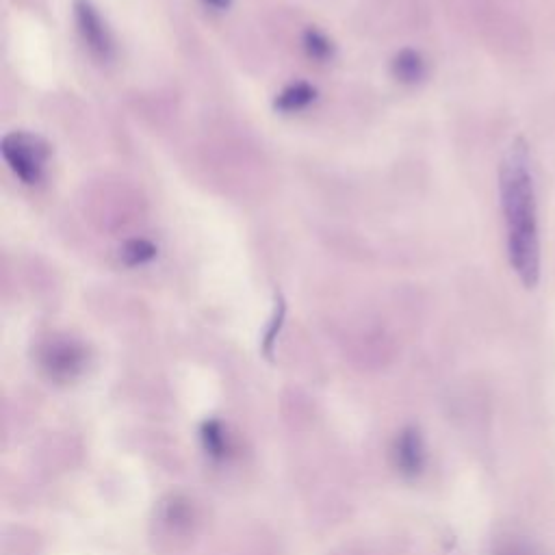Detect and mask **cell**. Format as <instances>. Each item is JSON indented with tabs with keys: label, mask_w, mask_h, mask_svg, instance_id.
Masks as SVG:
<instances>
[{
	"label": "cell",
	"mask_w": 555,
	"mask_h": 555,
	"mask_svg": "<svg viewBox=\"0 0 555 555\" xmlns=\"http://www.w3.org/2000/svg\"><path fill=\"white\" fill-rule=\"evenodd\" d=\"M391 72L399 83L417 85L425 79V74H428V66H425V59L421 57V53L412 48H404L399 50L395 59L391 61Z\"/></svg>",
	"instance_id": "5"
},
{
	"label": "cell",
	"mask_w": 555,
	"mask_h": 555,
	"mask_svg": "<svg viewBox=\"0 0 555 555\" xmlns=\"http://www.w3.org/2000/svg\"><path fill=\"white\" fill-rule=\"evenodd\" d=\"M0 152H3V159L7 161L9 170L24 185H37L44 180L53 148L40 135H33L29 131H14L7 133L3 141H0Z\"/></svg>",
	"instance_id": "2"
},
{
	"label": "cell",
	"mask_w": 555,
	"mask_h": 555,
	"mask_svg": "<svg viewBox=\"0 0 555 555\" xmlns=\"http://www.w3.org/2000/svg\"><path fill=\"white\" fill-rule=\"evenodd\" d=\"M315 98H317V89L313 85H308L306 81H298L282 89L274 100V107L280 113H298V111H304L308 105H313Z\"/></svg>",
	"instance_id": "6"
},
{
	"label": "cell",
	"mask_w": 555,
	"mask_h": 555,
	"mask_svg": "<svg viewBox=\"0 0 555 555\" xmlns=\"http://www.w3.org/2000/svg\"><path fill=\"white\" fill-rule=\"evenodd\" d=\"M72 14L76 22V31H79L89 53L98 61H111L115 55L113 35L92 0H74Z\"/></svg>",
	"instance_id": "3"
},
{
	"label": "cell",
	"mask_w": 555,
	"mask_h": 555,
	"mask_svg": "<svg viewBox=\"0 0 555 555\" xmlns=\"http://www.w3.org/2000/svg\"><path fill=\"white\" fill-rule=\"evenodd\" d=\"M202 3L206 7H211V9H217V11H222V9H228L232 0H202Z\"/></svg>",
	"instance_id": "9"
},
{
	"label": "cell",
	"mask_w": 555,
	"mask_h": 555,
	"mask_svg": "<svg viewBox=\"0 0 555 555\" xmlns=\"http://www.w3.org/2000/svg\"><path fill=\"white\" fill-rule=\"evenodd\" d=\"M157 256V245L148 239H128L120 248L122 263L128 267H139L150 263Z\"/></svg>",
	"instance_id": "7"
},
{
	"label": "cell",
	"mask_w": 555,
	"mask_h": 555,
	"mask_svg": "<svg viewBox=\"0 0 555 555\" xmlns=\"http://www.w3.org/2000/svg\"><path fill=\"white\" fill-rule=\"evenodd\" d=\"M499 196L508 226L510 265L527 289H534L540 278L538 211L532 161L523 139L510 144L499 167Z\"/></svg>",
	"instance_id": "1"
},
{
	"label": "cell",
	"mask_w": 555,
	"mask_h": 555,
	"mask_svg": "<svg viewBox=\"0 0 555 555\" xmlns=\"http://www.w3.org/2000/svg\"><path fill=\"white\" fill-rule=\"evenodd\" d=\"M302 42H304L306 55L315 61H328L334 55L332 40L326 33H321L319 29H306Z\"/></svg>",
	"instance_id": "8"
},
{
	"label": "cell",
	"mask_w": 555,
	"mask_h": 555,
	"mask_svg": "<svg viewBox=\"0 0 555 555\" xmlns=\"http://www.w3.org/2000/svg\"><path fill=\"white\" fill-rule=\"evenodd\" d=\"M85 352L81 345H76L74 341H53L44 350V365L53 376H63L70 378L76 371L83 367Z\"/></svg>",
	"instance_id": "4"
}]
</instances>
